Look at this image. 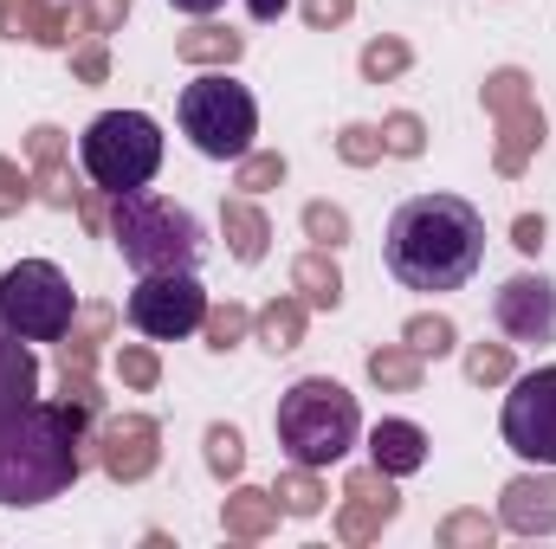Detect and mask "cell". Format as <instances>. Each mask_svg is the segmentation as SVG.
<instances>
[{"label": "cell", "mask_w": 556, "mask_h": 549, "mask_svg": "<svg viewBox=\"0 0 556 549\" xmlns=\"http://www.w3.org/2000/svg\"><path fill=\"white\" fill-rule=\"evenodd\" d=\"M485 266V214L459 194H415L389 220V272L408 291H459Z\"/></svg>", "instance_id": "cell-1"}, {"label": "cell", "mask_w": 556, "mask_h": 549, "mask_svg": "<svg viewBox=\"0 0 556 549\" xmlns=\"http://www.w3.org/2000/svg\"><path fill=\"white\" fill-rule=\"evenodd\" d=\"M91 408L78 401H33L7 433H0V505L26 511L59 491H72L91 465Z\"/></svg>", "instance_id": "cell-2"}, {"label": "cell", "mask_w": 556, "mask_h": 549, "mask_svg": "<svg viewBox=\"0 0 556 549\" xmlns=\"http://www.w3.org/2000/svg\"><path fill=\"white\" fill-rule=\"evenodd\" d=\"M111 240L124 253L130 272H194L201 253H207V233L201 220L168 201V194H149V188H130V194H111Z\"/></svg>", "instance_id": "cell-3"}, {"label": "cell", "mask_w": 556, "mask_h": 549, "mask_svg": "<svg viewBox=\"0 0 556 549\" xmlns=\"http://www.w3.org/2000/svg\"><path fill=\"white\" fill-rule=\"evenodd\" d=\"M278 446L291 452V465H337L350 446H356V433H363V413H356V395L343 388V382H330V375H304V382H291L285 395H278Z\"/></svg>", "instance_id": "cell-4"}, {"label": "cell", "mask_w": 556, "mask_h": 549, "mask_svg": "<svg viewBox=\"0 0 556 549\" xmlns=\"http://www.w3.org/2000/svg\"><path fill=\"white\" fill-rule=\"evenodd\" d=\"M181 137L194 142L207 162H240L260 137V104L247 85H233L227 72H201L181 91Z\"/></svg>", "instance_id": "cell-5"}, {"label": "cell", "mask_w": 556, "mask_h": 549, "mask_svg": "<svg viewBox=\"0 0 556 549\" xmlns=\"http://www.w3.org/2000/svg\"><path fill=\"white\" fill-rule=\"evenodd\" d=\"M78 155H85V175L104 194H130V188H149L155 168H162V130L142 111H104L78 137Z\"/></svg>", "instance_id": "cell-6"}, {"label": "cell", "mask_w": 556, "mask_h": 549, "mask_svg": "<svg viewBox=\"0 0 556 549\" xmlns=\"http://www.w3.org/2000/svg\"><path fill=\"white\" fill-rule=\"evenodd\" d=\"M78 317L72 278L59 272L52 259H20L0 272V323L26 343H59Z\"/></svg>", "instance_id": "cell-7"}, {"label": "cell", "mask_w": 556, "mask_h": 549, "mask_svg": "<svg viewBox=\"0 0 556 549\" xmlns=\"http://www.w3.org/2000/svg\"><path fill=\"white\" fill-rule=\"evenodd\" d=\"M479 98H485L492 130H498L492 168H498L505 181H518V175L531 168V155L544 149V111H538V91H531V78H525L518 65H498V72L479 85Z\"/></svg>", "instance_id": "cell-8"}, {"label": "cell", "mask_w": 556, "mask_h": 549, "mask_svg": "<svg viewBox=\"0 0 556 549\" xmlns=\"http://www.w3.org/2000/svg\"><path fill=\"white\" fill-rule=\"evenodd\" d=\"M130 323H137L149 343H175L188 330L207 323V291L194 272H149L130 291Z\"/></svg>", "instance_id": "cell-9"}, {"label": "cell", "mask_w": 556, "mask_h": 549, "mask_svg": "<svg viewBox=\"0 0 556 549\" xmlns=\"http://www.w3.org/2000/svg\"><path fill=\"white\" fill-rule=\"evenodd\" d=\"M498 433L518 459L531 465H556V369H531L511 382L505 413H498Z\"/></svg>", "instance_id": "cell-10"}, {"label": "cell", "mask_w": 556, "mask_h": 549, "mask_svg": "<svg viewBox=\"0 0 556 549\" xmlns=\"http://www.w3.org/2000/svg\"><path fill=\"white\" fill-rule=\"evenodd\" d=\"M111 323H117L111 304H85L72 317V330L59 336V388H65V401H78L91 413L104 408V395H98V343L111 336Z\"/></svg>", "instance_id": "cell-11"}, {"label": "cell", "mask_w": 556, "mask_h": 549, "mask_svg": "<svg viewBox=\"0 0 556 549\" xmlns=\"http://www.w3.org/2000/svg\"><path fill=\"white\" fill-rule=\"evenodd\" d=\"M91 459L117 478V485H142L162 465V426L149 413H111L91 439Z\"/></svg>", "instance_id": "cell-12"}, {"label": "cell", "mask_w": 556, "mask_h": 549, "mask_svg": "<svg viewBox=\"0 0 556 549\" xmlns=\"http://www.w3.org/2000/svg\"><path fill=\"white\" fill-rule=\"evenodd\" d=\"M492 317L511 343H556V284L538 272H518L498 284Z\"/></svg>", "instance_id": "cell-13"}, {"label": "cell", "mask_w": 556, "mask_h": 549, "mask_svg": "<svg viewBox=\"0 0 556 549\" xmlns=\"http://www.w3.org/2000/svg\"><path fill=\"white\" fill-rule=\"evenodd\" d=\"M498 531L551 537L556 531V472H525L498 491Z\"/></svg>", "instance_id": "cell-14"}, {"label": "cell", "mask_w": 556, "mask_h": 549, "mask_svg": "<svg viewBox=\"0 0 556 549\" xmlns=\"http://www.w3.org/2000/svg\"><path fill=\"white\" fill-rule=\"evenodd\" d=\"M26 155H33V188H39V201L46 207H78V181H72V168H65V130H52V124H33L26 130Z\"/></svg>", "instance_id": "cell-15"}, {"label": "cell", "mask_w": 556, "mask_h": 549, "mask_svg": "<svg viewBox=\"0 0 556 549\" xmlns=\"http://www.w3.org/2000/svg\"><path fill=\"white\" fill-rule=\"evenodd\" d=\"M33 401H39V356L26 349V336H13L0 323V433L33 408Z\"/></svg>", "instance_id": "cell-16"}, {"label": "cell", "mask_w": 556, "mask_h": 549, "mask_svg": "<svg viewBox=\"0 0 556 549\" xmlns=\"http://www.w3.org/2000/svg\"><path fill=\"white\" fill-rule=\"evenodd\" d=\"M220 233H227V253H233L240 266H260V259L273 253V220L253 207V194L220 201Z\"/></svg>", "instance_id": "cell-17"}, {"label": "cell", "mask_w": 556, "mask_h": 549, "mask_svg": "<svg viewBox=\"0 0 556 549\" xmlns=\"http://www.w3.org/2000/svg\"><path fill=\"white\" fill-rule=\"evenodd\" d=\"M220 531H227L233 544H266V537L278 531V498L273 491H260V485L227 491V505H220Z\"/></svg>", "instance_id": "cell-18"}, {"label": "cell", "mask_w": 556, "mask_h": 549, "mask_svg": "<svg viewBox=\"0 0 556 549\" xmlns=\"http://www.w3.org/2000/svg\"><path fill=\"white\" fill-rule=\"evenodd\" d=\"M369 459L389 472V478H408L427 465V433H420L415 420H376V433H369Z\"/></svg>", "instance_id": "cell-19"}, {"label": "cell", "mask_w": 556, "mask_h": 549, "mask_svg": "<svg viewBox=\"0 0 556 549\" xmlns=\"http://www.w3.org/2000/svg\"><path fill=\"white\" fill-rule=\"evenodd\" d=\"M0 33L7 39H33V46H65L72 39V13H59L46 0H0Z\"/></svg>", "instance_id": "cell-20"}, {"label": "cell", "mask_w": 556, "mask_h": 549, "mask_svg": "<svg viewBox=\"0 0 556 549\" xmlns=\"http://www.w3.org/2000/svg\"><path fill=\"white\" fill-rule=\"evenodd\" d=\"M291 291H298L311 310H337V304H343V272H337V259H330L324 246H311V253L291 266Z\"/></svg>", "instance_id": "cell-21"}, {"label": "cell", "mask_w": 556, "mask_h": 549, "mask_svg": "<svg viewBox=\"0 0 556 549\" xmlns=\"http://www.w3.org/2000/svg\"><path fill=\"white\" fill-rule=\"evenodd\" d=\"M369 382L389 388V395H415L427 382V356L408 349V343H382V349H369Z\"/></svg>", "instance_id": "cell-22"}, {"label": "cell", "mask_w": 556, "mask_h": 549, "mask_svg": "<svg viewBox=\"0 0 556 549\" xmlns=\"http://www.w3.org/2000/svg\"><path fill=\"white\" fill-rule=\"evenodd\" d=\"M304 317H311V304H304V297H273L266 310H253V336H260L273 356H285V349H298V343H304Z\"/></svg>", "instance_id": "cell-23"}, {"label": "cell", "mask_w": 556, "mask_h": 549, "mask_svg": "<svg viewBox=\"0 0 556 549\" xmlns=\"http://www.w3.org/2000/svg\"><path fill=\"white\" fill-rule=\"evenodd\" d=\"M240 52H247V33H233V26H194V33L175 39L181 65H233Z\"/></svg>", "instance_id": "cell-24"}, {"label": "cell", "mask_w": 556, "mask_h": 549, "mask_svg": "<svg viewBox=\"0 0 556 549\" xmlns=\"http://www.w3.org/2000/svg\"><path fill=\"white\" fill-rule=\"evenodd\" d=\"M343 498H350V491H343ZM395 511H402L395 498H350V505L337 511V537H343V544H376V537L395 524Z\"/></svg>", "instance_id": "cell-25"}, {"label": "cell", "mask_w": 556, "mask_h": 549, "mask_svg": "<svg viewBox=\"0 0 556 549\" xmlns=\"http://www.w3.org/2000/svg\"><path fill=\"white\" fill-rule=\"evenodd\" d=\"M356 65H363V78H369V85H395V78L415 65V46H408V39H395V33H382V39H369V46H363V59H356Z\"/></svg>", "instance_id": "cell-26"}, {"label": "cell", "mask_w": 556, "mask_h": 549, "mask_svg": "<svg viewBox=\"0 0 556 549\" xmlns=\"http://www.w3.org/2000/svg\"><path fill=\"white\" fill-rule=\"evenodd\" d=\"M201 330H207V349L227 356V349H240V343L253 336V310L233 304V297H227V304H207V323H201Z\"/></svg>", "instance_id": "cell-27"}, {"label": "cell", "mask_w": 556, "mask_h": 549, "mask_svg": "<svg viewBox=\"0 0 556 549\" xmlns=\"http://www.w3.org/2000/svg\"><path fill=\"white\" fill-rule=\"evenodd\" d=\"M273 498H278V511H285V518H317L330 491H324V478H317L311 465H298V472H285V478H278Z\"/></svg>", "instance_id": "cell-28"}, {"label": "cell", "mask_w": 556, "mask_h": 549, "mask_svg": "<svg viewBox=\"0 0 556 549\" xmlns=\"http://www.w3.org/2000/svg\"><path fill=\"white\" fill-rule=\"evenodd\" d=\"M285 175H291V162H285L278 149H247V155L233 162V188H240V194H266Z\"/></svg>", "instance_id": "cell-29"}, {"label": "cell", "mask_w": 556, "mask_h": 549, "mask_svg": "<svg viewBox=\"0 0 556 549\" xmlns=\"http://www.w3.org/2000/svg\"><path fill=\"white\" fill-rule=\"evenodd\" d=\"M124 20H130V0H78L72 39H111V33H124Z\"/></svg>", "instance_id": "cell-30"}, {"label": "cell", "mask_w": 556, "mask_h": 549, "mask_svg": "<svg viewBox=\"0 0 556 549\" xmlns=\"http://www.w3.org/2000/svg\"><path fill=\"white\" fill-rule=\"evenodd\" d=\"M518 375V362H511V343H472L466 349V382H479V388H498V382H511Z\"/></svg>", "instance_id": "cell-31"}, {"label": "cell", "mask_w": 556, "mask_h": 549, "mask_svg": "<svg viewBox=\"0 0 556 549\" xmlns=\"http://www.w3.org/2000/svg\"><path fill=\"white\" fill-rule=\"evenodd\" d=\"M402 343H408V349H420V356H446V349L459 343V330H453V317H440V310H420V317H408Z\"/></svg>", "instance_id": "cell-32"}, {"label": "cell", "mask_w": 556, "mask_h": 549, "mask_svg": "<svg viewBox=\"0 0 556 549\" xmlns=\"http://www.w3.org/2000/svg\"><path fill=\"white\" fill-rule=\"evenodd\" d=\"M207 472L214 478H240L247 472V439H240V426H207Z\"/></svg>", "instance_id": "cell-33"}, {"label": "cell", "mask_w": 556, "mask_h": 549, "mask_svg": "<svg viewBox=\"0 0 556 549\" xmlns=\"http://www.w3.org/2000/svg\"><path fill=\"white\" fill-rule=\"evenodd\" d=\"M492 537H498V518H485V511H453L440 524V549H485Z\"/></svg>", "instance_id": "cell-34"}, {"label": "cell", "mask_w": 556, "mask_h": 549, "mask_svg": "<svg viewBox=\"0 0 556 549\" xmlns=\"http://www.w3.org/2000/svg\"><path fill=\"white\" fill-rule=\"evenodd\" d=\"M304 233H311V246L337 253V246L350 240V214H343V207H330V201H304Z\"/></svg>", "instance_id": "cell-35"}, {"label": "cell", "mask_w": 556, "mask_h": 549, "mask_svg": "<svg viewBox=\"0 0 556 549\" xmlns=\"http://www.w3.org/2000/svg\"><path fill=\"white\" fill-rule=\"evenodd\" d=\"M117 382H124V388H155V382H162V356H155V349H149V343H124V349H117Z\"/></svg>", "instance_id": "cell-36"}, {"label": "cell", "mask_w": 556, "mask_h": 549, "mask_svg": "<svg viewBox=\"0 0 556 549\" xmlns=\"http://www.w3.org/2000/svg\"><path fill=\"white\" fill-rule=\"evenodd\" d=\"M420 149H427V124H420L415 111H395V117L382 124V155H402V162H415Z\"/></svg>", "instance_id": "cell-37"}, {"label": "cell", "mask_w": 556, "mask_h": 549, "mask_svg": "<svg viewBox=\"0 0 556 549\" xmlns=\"http://www.w3.org/2000/svg\"><path fill=\"white\" fill-rule=\"evenodd\" d=\"M337 155H343L350 168L382 162V130H376V124H343V130H337Z\"/></svg>", "instance_id": "cell-38"}, {"label": "cell", "mask_w": 556, "mask_h": 549, "mask_svg": "<svg viewBox=\"0 0 556 549\" xmlns=\"http://www.w3.org/2000/svg\"><path fill=\"white\" fill-rule=\"evenodd\" d=\"M33 194H39V188H33V175H26L13 155H0V220H13Z\"/></svg>", "instance_id": "cell-39"}, {"label": "cell", "mask_w": 556, "mask_h": 549, "mask_svg": "<svg viewBox=\"0 0 556 549\" xmlns=\"http://www.w3.org/2000/svg\"><path fill=\"white\" fill-rule=\"evenodd\" d=\"M72 78L78 85H104L111 78V46L104 39H78L72 46Z\"/></svg>", "instance_id": "cell-40"}, {"label": "cell", "mask_w": 556, "mask_h": 549, "mask_svg": "<svg viewBox=\"0 0 556 549\" xmlns=\"http://www.w3.org/2000/svg\"><path fill=\"white\" fill-rule=\"evenodd\" d=\"M356 13V0H304V26L311 33H324V26H343Z\"/></svg>", "instance_id": "cell-41"}, {"label": "cell", "mask_w": 556, "mask_h": 549, "mask_svg": "<svg viewBox=\"0 0 556 549\" xmlns=\"http://www.w3.org/2000/svg\"><path fill=\"white\" fill-rule=\"evenodd\" d=\"M78 220H85L91 233H104V227H111V207H104V188H85V194H78Z\"/></svg>", "instance_id": "cell-42"}, {"label": "cell", "mask_w": 556, "mask_h": 549, "mask_svg": "<svg viewBox=\"0 0 556 549\" xmlns=\"http://www.w3.org/2000/svg\"><path fill=\"white\" fill-rule=\"evenodd\" d=\"M511 246H518V253H544V220H538V214H518V220H511Z\"/></svg>", "instance_id": "cell-43"}, {"label": "cell", "mask_w": 556, "mask_h": 549, "mask_svg": "<svg viewBox=\"0 0 556 549\" xmlns=\"http://www.w3.org/2000/svg\"><path fill=\"white\" fill-rule=\"evenodd\" d=\"M168 7H175V13H194V20H207V13H220L227 0H168Z\"/></svg>", "instance_id": "cell-44"}, {"label": "cell", "mask_w": 556, "mask_h": 549, "mask_svg": "<svg viewBox=\"0 0 556 549\" xmlns=\"http://www.w3.org/2000/svg\"><path fill=\"white\" fill-rule=\"evenodd\" d=\"M285 7H291V0H247V13H253V20H278Z\"/></svg>", "instance_id": "cell-45"}]
</instances>
